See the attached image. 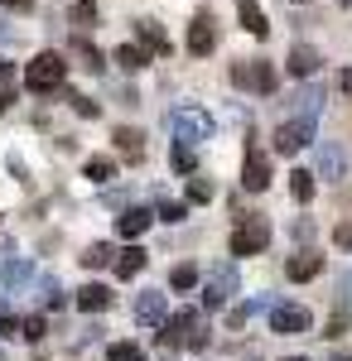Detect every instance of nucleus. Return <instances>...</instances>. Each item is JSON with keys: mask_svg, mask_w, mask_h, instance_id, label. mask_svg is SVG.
I'll return each mask as SVG.
<instances>
[{"mask_svg": "<svg viewBox=\"0 0 352 361\" xmlns=\"http://www.w3.org/2000/svg\"><path fill=\"white\" fill-rule=\"evenodd\" d=\"M319 178H343V149L338 145H319Z\"/></svg>", "mask_w": 352, "mask_h": 361, "instance_id": "19", "label": "nucleus"}, {"mask_svg": "<svg viewBox=\"0 0 352 361\" xmlns=\"http://www.w3.org/2000/svg\"><path fill=\"white\" fill-rule=\"evenodd\" d=\"M343 294H348V304H352V275H348V284H343Z\"/></svg>", "mask_w": 352, "mask_h": 361, "instance_id": "39", "label": "nucleus"}, {"mask_svg": "<svg viewBox=\"0 0 352 361\" xmlns=\"http://www.w3.org/2000/svg\"><path fill=\"white\" fill-rule=\"evenodd\" d=\"M164 347H208V328H203V318L193 313V308H179V313H169L164 318Z\"/></svg>", "mask_w": 352, "mask_h": 361, "instance_id": "1", "label": "nucleus"}, {"mask_svg": "<svg viewBox=\"0 0 352 361\" xmlns=\"http://www.w3.org/2000/svg\"><path fill=\"white\" fill-rule=\"evenodd\" d=\"M155 226V212L150 207H126L121 212V222H116V236H126V241H136V236H145Z\"/></svg>", "mask_w": 352, "mask_h": 361, "instance_id": "12", "label": "nucleus"}, {"mask_svg": "<svg viewBox=\"0 0 352 361\" xmlns=\"http://www.w3.org/2000/svg\"><path fill=\"white\" fill-rule=\"evenodd\" d=\"M68 102H73V111H78V116H87V121L97 116V102H92V97H68Z\"/></svg>", "mask_w": 352, "mask_h": 361, "instance_id": "36", "label": "nucleus"}, {"mask_svg": "<svg viewBox=\"0 0 352 361\" xmlns=\"http://www.w3.org/2000/svg\"><path fill=\"white\" fill-rule=\"evenodd\" d=\"M136 318L145 323V328H164V318H169V299L155 294V289H145V294L136 299Z\"/></svg>", "mask_w": 352, "mask_h": 361, "instance_id": "11", "label": "nucleus"}, {"mask_svg": "<svg viewBox=\"0 0 352 361\" xmlns=\"http://www.w3.org/2000/svg\"><path fill=\"white\" fill-rule=\"evenodd\" d=\"M333 361H352V352H338V357H333Z\"/></svg>", "mask_w": 352, "mask_h": 361, "instance_id": "40", "label": "nucleus"}, {"mask_svg": "<svg viewBox=\"0 0 352 361\" xmlns=\"http://www.w3.org/2000/svg\"><path fill=\"white\" fill-rule=\"evenodd\" d=\"M271 246V222L266 217H242V222L232 226V255H261V250Z\"/></svg>", "mask_w": 352, "mask_h": 361, "instance_id": "4", "label": "nucleus"}, {"mask_svg": "<svg viewBox=\"0 0 352 361\" xmlns=\"http://www.w3.org/2000/svg\"><path fill=\"white\" fill-rule=\"evenodd\" d=\"M213 197V183L208 178H189V202H208Z\"/></svg>", "mask_w": 352, "mask_h": 361, "instance_id": "33", "label": "nucleus"}, {"mask_svg": "<svg viewBox=\"0 0 352 361\" xmlns=\"http://www.w3.org/2000/svg\"><path fill=\"white\" fill-rule=\"evenodd\" d=\"M116 145H121V154H126L131 164L145 159V130H136V126H121V130H116Z\"/></svg>", "mask_w": 352, "mask_h": 361, "instance_id": "18", "label": "nucleus"}, {"mask_svg": "<svg viewBox=\"0 0 352 361\" xmlns=\"http://www.w3.org/2000/svg\"><path fill=\"white\" fill-rule=\"evenodd\" d=\"M0 279H5V289H20L29 279V265L25 260H5V270H0Z\"/></svg>", "mask_w": 352, "mask_h": 361, "instance_id": "26", "label": "nucleus"}, {"mask_svg": "<svg viewBox=\"0 0 352 361\" xmlns=\"http://www.w3.org/2000/svg\"><path fill=\"white\" fill-rule=\"evenodd\" d=\"M299 5H304V0H299Z\"/></svg>", "mask_w": 352, "mask_h": 361, "instance_id": "43", "label": "nucleus"}, {"mask_svg": "<svg viewBox=\"0 0 352 361\" xmlns=\"http://www.w3.org/2000/svg\"><path fill=\"white\" fill-rule=\"evenodd\" d=\"M169 121H174V135L184 140V145H189V140L198 145V140H208V135H213V116H208V111H198V106H179V111L169 116Z\"/></svg>", "mask_w": 352, "mask_h": 361, "instance_id": "6", "label": "nucleus"}, {"mask_svg": "<svg viewBox=\"0 0 352 361\" xmlns=\"http://www.w3.org/2000/svg\"><path fill=\"white\" fill-rule=\"evenodd\" d=\"M174 169H179V173H193V149L184 145V140L174 145Z\"/></svg>", "mask_w": 352, "mask_h": 361, "instance_id": "32", "label": "nucleus"}, {"mask_svg": "<svg viewBox=\"0 0 352 361\" xmlns=\"http://www.w3.org/2000/svg\"><path fill=\"white\" fill-rule=\"evenodd\" d=\"M217 49V20L203 10V15H193V25H189V54L193 58H208Z\"/></svg>", "mask_w": 352, "mask_h": 361, "instance_id": "10", "label": "nucleus"}, {"mask_svg": "<svg viewBox=\"0 0 352 361\" xmlns=\"http://www.w3.org/2000/svg\"><path fill=\"white\" fill-rule=\"evenodd\" d=\"M0 5H5V10H20V15H25V10L34 5V0H0Z\"/></svg>", "mask_w": 352, "mask_h": 361, "instance_id": "37", "label": "nucleus"}, {"mask_svg": "<svg viewBox=\"0 0 352 361\" xmlns=\"http://www.w3.org/2000/svg\"><path fill=\"white\" fill-rule=\"evenodd\" d=\"M232 87H246V92H261L271 97L280 87V73H275L266 58H251V63H232Z\"/></svg>", "mask_w": 352, "mask_h": 361, "instance_id": "3", "label": "nucleus"}, {"mask_svg": "<svg viewBox=\"0 0 352 361\" xmlns=\"http://www.w3.org/2000/svg\"><path fill=\"white\" fill-rule=\"evenodd\" d=\"M78 29H87V25H97V0H78L73 5V15H68Z\"/></svg>", "mask_w": 352, "mask_h": 361, "instance_id": "28", "label": "nucleus"}, {"mask_svg": "<svg viewBox=\"0 0 352 361\" xmlns=\"http://www.w3.org/2000/svg\"><path fill=\"white\" fill-rule=\"evenodd\" d=\"M198 284V270L193 265H174V275H169V289H193Z\"/></svg>", "mask_w": 352, "mask_h": 361, "instance_id": "30", "label": "nucleus"}, {"mask_svg": "<svg viewBox=\"0 0 352 361\" xmlns=\"http://www.w3.org/2000/svg\"><path fill=\"white\" fill-rule=\"evenodd\" d=\"M271 178H275L271 154H266L261 145H246V159H242V188H246V193H266V188H271Z\"/></svg>", "mask_w": 352, "mask_h": 361, "instance_id": "5", "label": "nucleus"}, {"mask_svg": "<svg viewBox=\"0 0 352 361\" xmlns=\"http://www.w3.org/2000/svg\"><path fill=\"white\" fill-rule=\"evenodd\" d=\"M73 49H78V63L87 68V73H102V68H107V58L97 54V44H87V39H78V34H73Z\"/></svg>", "mask_w": 352, "mask_h": 361, "instance_id": "20", "label": "nucleus"}, {"mask_svg": "<svg viewBox=\"0 0 352 361\" xmlns=\"http://www.w3.org/2000/svg\"><path fill=\"white\" fill-rule=\"evenodd\" d=\"M290 73H295V78H314V73H319V49L295 44V49H290Z\"/></svg>", "mask_w": 352, "mask_h": 361, "instance_id": "17", "label": "nucleus"}, {"mask_svg": "<svg viewBox=\"0 0 352 361\" xmlns=\"http://www.w3.org/2000/svg\"><path fill=\"white\" fill-rule=\"evenodd\" d=\"M232 294H237V270L232 265H217L213 279L203 284V308H227Z\"/></svg>", "mask_w": 352, "mask_h": 361, "instance_id": "9", "label": "nucleus"}, {"mask_svg": "<svg viewBox=\"0 0 352 361\" xmlns=\"http://www.w3.org/2000/svg\"><path fill=\"white\" fill-rule=\"evenodd\" d=\"M160 217H164V222H184L189 207H184V202H160Z\"/></svg>", "mask_w": 352, "mask_h": 361, "instance_id": "35", "label": "nucleus"}, {"mask_svg": "<svg viewBox=\"0 0 352 361\" xmlns=\"http://www.w3.org/2000/svg\"><path fill=\"white\" fill-rule=\"evenodd\" d=\"M319 270H324V255H319V250H299V255H290V260H285V275L295 279V284L314 279Z\"/></svg>", "mask_w": 352, "mask_h": 361, "instance_id": "13", "label": "nucleus"}, {"mask_svg": "<svg viewBox=\"0 0 352 361\" xmlns=\"http://www.w3.org/2000/svg\"><path fill=\"white\" fill-rule=\"evenodd\" d=\"M333 246H338V250H352V217L333 226Z\"/></svg>", "mask_w": 352, "mask_h": 361, "instance_id": "34", "label": "nucleus"}, {"mask_svg": "<svg viewBox=\"0 0 352 361\" xmlns=\"http://www.w3.org/2000/svg\"><path fill=\"white\" fill-rule=\"evenodd\" d=\"M63 78H68V63L58 54H39V58H29L25 63V87L29 92H63Z\"/></svg>", "mask_w": 352, "mask_h": 361, "instance_id": "2", "label": "nucleus"}, {"mask_svg": "<svg viewBox=\"0 0 352 361\" xmlns=\"http://www.w3.org/2000/svg\"><path fill=\"white\" fill-rule=\"evenodd\" d=\"M116 63H121L126 73H140V68L150 63V54H145V49H136V44H121V49H116Z\"/></svg>", "mask_w": 352, "mask_h": 361, "instance_id": "22", "label": "nucleus"}, {"mask_svg": "<svg viewBox=\"0 0 352 361\" xmlns=\"http://www.w3.org/2000/svg\"><path fill=\"white\" fill-rule=\"evenodd\" d=\"M237 15H242L246 34H256V39H266V34H271V20H266V10H261L256 0H237Z\"/></svg>", "mask_w": 352, "mask_h": 361, "instance_id": "16", "label": "nucleus"}, {"mask_svg": "<svg viewBox=\"0 0 352 361\" xmlns=\"http://www.w3.org/2000/svg\"><path fill=\"white\" fill-rule=\"evenodd\" d=\"M111 304H116L111 284H82V289H78V308H82V313H107Z\"/></svg>", "mask_w": 352, "mask_h": 361, "instance_id": "14", "label": "nucleus"}, {"mask_svg": "<svg viewBox=\"0 0 352 361\" xmlns=\"http://www.w3.org/2000/svg\"><path fill=\"white\" fill-rule=\"evenodd\" d=\"M285 361H304V357H285Z\"/></svg>", "mask_w": 352, "mask_h": 361, "instance_id": "41", "label": "nucleus"}, {"mask_svg": "<svg viewBox=\"0 0 352 361\" xmlns=\"http://www.w3.org/2000/svg\"><path fill=\"white\" fill-rule=\"evenodd\" d=\"M160 361H169V357H160Z\"/></svg>", "mask_w": 352, "mask_h": 361, "instance_id": "42", "label": "nucleus"}, {"mask_svg": "<svg viewBox=\"0 0 352 361\" xmlns=\"http://www.w3.org/2000/svg\"><path fill=\"white\" fill-rule=\"evenodd\" d=\"M140 44H145V49H155V54H169V39H164V29H160V25H150V20L140 25Z\"/></svg>", "mask_w": 352, "mask_h": 361, "instance_id": "24", "label": "nucleus"}, {"mask_svg": "<svg viewBox=\"0 0 352 361\" xmlns=\"http://www.w3.org/2000/svg\"><path fill=\"white\" fill-rule=\"evenodd\" d=\"M107 361H145V352H140L136 342H111Z\"/></svg>", "mask_w": 352, "mask_h": 361, "instance_id": "29", "label": "nucleus"}, {"mask_svg": "<svg viewBox=\"0 0 352 361\" xmlns=\"http://www.w3.org/2000/svg\"><path fill=\"white\" fill-rule=\"evenodd\" d=\"M82 173H87L92 183H111V178H116V159H111V154H97V159H87Z\"/></svg>", "mask_w": 352, "mask_h": 361, "instance_id": "21", "label": "nucleus"}, {"mask_svg": "<svg viewBox=\"0 0 352 361\" xmlns=\"http://www.w3.org/2000/svg\"><path fill=\"white\" fill-rule=\"evenodd\" d=\"M309 328H314L309 308H299V304H271V333L295 337V333H309Z\"/></svg>", "mask_w": 352, "mask_h": 361, "instance_id": "8", "label": "nucleus"}, {"mask_svg": "<svg viewBox=\"0 0 352 361\" xmlns=\"http://www.w3.org/2000/svg\"><path fill=\"white\" fill-rule=\"evenodd\" d=\"M111 265H116V279H136L140 270L150 265V255H145L140 246H126V250H116V260H111Z\"/></svg>", "mask_w": 352, "mask_h": 361, "instance_id": "15", "label": "nucleus"}, {"mask_svg": "<svg viewBox=\"0 0 352 361\" xmlns=\"http://www.w3.org/2000/svg\"><path fill=\"white\" fill-rule=\"evenodd\" d=\"M111 260H116V250H111V246H92L87 255H82V265H87V270H107Z\"/></svg>", "mask_w": 352, "mask_h": 361, "instance_id": "27", "label": "nucleus"}, {"mask_svg": "<svg viewBox=\"0 0 352 361\" xmlns=\"http://www.w3.org/2000/svg\"><path fill=\"white\" fill-rule=\"evenodd\" d=\"M10 106H15V68L0 63V111H10Z\"/></svg>", "mask_w": 352, "mask_h": 361, "instance_id": "25", "label": "nucleus"}, {"mask_svg": "<svg viewBox=\"0 0 352 361\" xmlns=\"http://www.w3.org/2000/svg\"><path fill=\"white\" fill-rule=\"evenodd\" d=\"M44 328H49V318H44V313H34V318H25V323H20V337L39 342V337H44Z\"/></svg>", "mask_w": 352, "mask_h": 361, "instance_id": "31", "label": "nucleus"}, {"mask_svg": "<svg viewBox=\"0 0 352 361\" xmlns=\"http://www.w3.org/2000/svg\"><path fill=\"white\" fill-rule=\"evenodd\" d=\"M309 140H314V116H295L275 130V154H299Z\"/></svg>", "mask_w": 352, "mask_h": 361, "instance_id": "7", "label": "nucleus"}, {"mask_svg": "<svg viewBox=\"0 0 352 361\" xmlns=\"http://www.w3.org/2000/svg\"><path fill=\"white\" fill-rule=\"evenodd\" d=\"M290 193H295V202H309L314 197V173L309 169H295L290 173Z\"/></svg>", "mask_w": 352, "mask_h": 361, "instance_id": "23", "label": "nucleus"}, {"mask_svg": "<svg viewBox=\"0 0 352 361\" xmlns=\"http://www.w3.org/2000/svg\"><path fill=\"white\" fill-rule=\"evenodd\" d=\"M338 87H343V92H352V68H343V78H338Z\"/></svg>", "mask_w": 352, "mask_h": 361, "instance_id": "38", "label": "nucleus"}]
</instances>
